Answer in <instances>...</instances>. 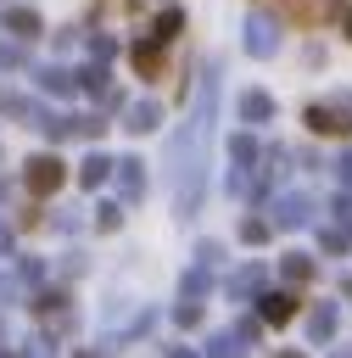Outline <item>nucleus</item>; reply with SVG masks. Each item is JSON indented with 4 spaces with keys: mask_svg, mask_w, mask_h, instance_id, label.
Returning a JSON list of instances; mask_svg holds the SVG:
<instances>
[{
    "mask_svg": "<svg viewBox=\"0 0 352 358\" xmlns=\"http://www.w3.org/2000/svg\"><path fill=\"white\" fill-rule=\"evenodd\" d=\"M246 50H251V56H274V50H279L274 17H246Z\"/></svg>",
    "mask_w": 352,
    "mask_h": 358,
    "instance_id": "obj_1",
    "label": "nucleus"
},
{
    "mask_svg": "<svg viewBox=\"0 0 352 358\" xmlns=\"http://www.w3.org/2000/svg\"><path fill=\"white\" fill-rule=\"evenodd\" d=\"M307 123L318 134H346L352 129V101H341V106H307Z\"/></svg>",
    "mask_w": 352,
    "mask_h": 358,
    "instance_id": "obj_2",
    "label": "nucleus"
},
{
    "mask_svg": "<svg viewBox=\"0 0 352 358\" xmlns=\"http://www.w3.org/2000/svg\"><path fill=\"white\" fill-rule=\"evenodd\" d=\"M22 179H28V190H34V196H50V190L61 185V162H56V157H34Z\"/></svg>",
    "mask_w": 352,
    "mask_h": 358,
    "instance_id": "obj_3",
    "label": "nucleus"
},
{
    "mask_svg": "<svg viewBox=\"0 0 352 358\" xmlns=\"http://www.w3.org/2000/svg\"><path fill=\"white\" fill-rule=\"evenodd\" d=\"M134 73L140 78H156L162 73V39H140L134 45Z\"/></svg>",
    "mask_w": 352,
    "mask_h": 358,
    "instance_id": "obj_4",
    "label": "nucleus"
},
{
    "mask_svg": "<svg viewBox=\"0 0 352 358\" xmlns=\"http://www.w3.org/2000/svg\"><path fill=\"white\" fill-rule=\"evenodd\" d=\"M274 218H279L285 229H291V224H307V218H313V201H307V196H279V213H274Z\"/></svg>",
    "mask_w": 352,
    "mask_h": 358,
    "instance_id": "obj_5",
    "label": "nucleus"
},
{
    "mask_svg": "<svg viewBox=\"0 0 352 358\" xmlns=\"http://www.w3.org/2000/svg\"><path fill=\"white\" fill-rule=\"evenodd\" d=\"M291 313H296V296H285V291H268V296H263V319H268V324H285Z\"/></svg>",
    "mask_w": 352,
    "mask_h": 358,
    "instance_id": "obj_6",
    "label": "nucleus"
},
{
    "mask_svg": "<svg viewBox=\"0 0 352 358\" xmlns=\"http://www.w3.org/2000/svg\"><path fill=\"white\" fill-rule=\"evenodd\" d=\"M240 117H246V123H251V117L263 123V117H274V101H268L263 90H246V95H240Z\"/></svg>",
    "mask_w": 352,
    "mask_h": 358,
    "instance_id": "obj_7",
    "label": "nucleus"
},
{
    "mask_svg": "<svg viewBox=\"0 0 352 358\" xmlns=\"http://www.w3.org/2000/svg\"><path fill=\"white\" fill-rule=\"evenodd\" d=\"M6 28H11L17 39H34V34H39V17L22 11V6H11V11H6Z\"/></svg>",
    "mask_w": 352,
    "mask_h": 358,
    "instance_id": "obj_8",
    "label": "nucleus"
},
{
    "mask_svg": "<svg viewBox=\"0 0 352 358\" xmlns=\"http://www.w3.org/2000/svg\"><path fill=\"white\" fill-rule=\"evenodd\" d=\"M156 117H162V112H156L151 101H140V106L129 112V129H134V134H145V129H156Z\"/></svg>",
    "mask_w": 352,
    "mask_h": 358,
    "instance_id": "obj_9",
    "label": "nucleus"
},
{
    "mask_svg": "<svg viewBox=\"0 0 352 358\" xmlns=\"http://www.w3.org/2000/svg\"><path fill=\"white\" fill-rule=\"evenodd\" d=\"M179 22H184V17H179V11H162V17H156V22H151V39H162V45H168V39H173V34H179Z\"/></svg>",
    "mask_w": 352,
    "mask_h": 358,
    "instance_id": "obj_10",
    "label": "nucleus"
},
{
    "mask_svg": "<svg viewBox=\"0 0 352 358\" xmlns=\"http://www.w3.org/2000/svg\"><path fill=\"white\" fill-rule=\"evenodd\" d=\"M106 168H112V162H106V157L95 151V157H84V168H78V179H84V185H101V179H106Z\"/></svg>",
    "mask_w": 352,
    "mask_h": 358,
    "instance_id": "obj_11",
    "label": "nucleus"
},
{
    "mask_svg": "<svg viewBox=\"0 0 352 358\" xmlns=\"http://www.w3.org/2000/svg\"><path fill=\"white\" fill-rule=\"evenodd\" d=\"M117 168H123V190H129V196H140V185H145V173H140V168H145V162H134V157H123Z\"/></svg>",
    "mask_w": 352,
    "mask_h": 358,
    "instance_id": "obj_12",
    "label": "nucleus"
},
{
    "mask_svg": "<svg viewBox=\"0 0 352 358\" xmlns=\"http://www.w3.org/2000/svg\"><path fill=\"white\" fill-rule=\"evenodd\" d=\"M67 84H73V78H67L61 67H45V73H39V90H50V95H61Z\"/></svg>",
    "mask_w": 352,
    "mask_h": 358,
    "instance_id": "obj_13",
    "label": "nucleus"
},
{
    "mask_svg": "<svg viewBox=\"0 0 352 358\" xmlns=\"http://www.w3.org/2000/svg\"><path fill=\"white\" fill-rule=\"evenodd\" d=\"M307 330H313V341H324V336H330V330H335V308H318V313H313V324H307Z\"/></svg>",
    "mask_w": 352,
    "mask_h": 358,
    "instance_id": "obj_14",
    "label": "nucleus"
},
{
    "mask_svg": "<svg viewBox=\"0 0 352 358\" xmlns=\"http://www.w3.org/2000/svg\"><path fill=\"white\" fill-rule=\"evenodd\" d=\"M251 285H263V268H240V274H235V285H229V291H235V296H240V291H251Z\"/></svg>",
    "mask_w": 352,
    "mask_h": 358,
    "instance_id": "obj_15",
    "label": "nucleus"
},
{
    "mask_svg": "<svg viewBox=\"0 0 352 358\" xmlns=\"http://www.w3.org/2000/svg\"><path fill=\"white\" fill-rule=\"evenodd\" d=\"M285 274H291V280H307L313 263H307V257H285Z\"/></svg>",
    "mask_w": 352,
    "mask_h": 358,
    "instance_id": "obj_16",
    "label": "nucleus"
},
{
    "mask_svg": "<svg viewBox=\"0 0 352 358\" xmlns=\"http://www.w3.org/2000/svg\"><path fill=\"white\" fill-rule=\"evenodd\" d=\"M240 235H246V241H263V235H268V224H257V218H246V224H240Z\"/></svg>",
    "mask_w": 352,
    "mask_h": 358,
    "instance_id": "obj_17",
    "label": "nucleus"
},
{
    "mask_svg": "<svg viewBox=\"0 0 352 358\" xmlns=\"http://www.w3.org/2000/svg\"><path fill=\"white\" fill-rule=\"evenodd\" d=\"M212 358H235V336H218L212 341Z\"/></svg>",
    "mask_w": 352,
    "mask_h": 358,
    "instance_id": "obj_18",
    "label": "nucleus"
},
{
    "mask_svg": "<svg viewBox=\"0 0 352 358\" xmlns=\"http://www.w3.org/2000/svg\"><path fill=\"white\" fill-rule=\"evenodd\" d=\"M335 173H341V179L352 185V157H341V168H335Z\"/></svg>",
    "mask_w": 352,
    "mask_h": 358,
    "instance_id": "obj_19",
    "label": "nucleus"
},
{
    "mask_svg": "<svg viewBox=\"0 0 352 358\" xmlns=\"http://www.w3.org/2000/svg\"><path fill=\"white\" fill-rule=\"evenodd\" d=\"M6 246H11V229H6V224H0V252H6Z\"/></svg>",
    "mask_w": 352,
    "mask_h": 358,
    "instance_id": "obj_20",
    "label": "nucleus"
},
{
    "mask_svg": "<svg viewBox=\"0 0 352 358\" xmlns=\"http://www.w3.org/2000/svg\"><path fill=\"white\" fill-rule=\"evenodd\" d=\"M168 358H196V352H184V347H179V352H168Z\"/></svg>",
    "mask_w": 352,
    "mask_h": 358,
    "instance_id": "obj_21",
    "label": "nucleus"
},
{
    "mask_svg": "<svg viewBox=\"0 0 352 358\" xmlns=\"http://www.w3.org/2000/svg\"><path fill=\"white\" fill-rule=\"evenodd\" d=\"M285 358H296V352H285Z\"/></svg>",
    "mask_w": 352,
    "mask_h": 358,
    "instance_id": "obj_22",
    "label": "nucleus"
}]
</instances>
